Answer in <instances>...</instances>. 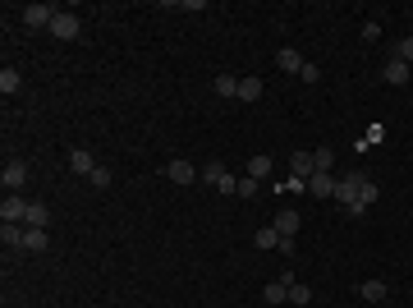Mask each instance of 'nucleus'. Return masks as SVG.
Here are the masks:
<instances>
[{
	"instance_id": "obj_25",
	"label": "nucleus",
	"mask_w": 413,
	"mask_h": 308,
	"mask_svg": "<svg viewBox=\"0 0 413 308\" xmlns=\"http://www.w3.org/2000/svg\"><path fill=\"white\" fill-rule=\"evenodd\" d=\"M313 161H317V170H326V175H331V166H336V152H331V147H317Z\"/></svg>"
},
{
	"instance_id": "obj_16",
	"label": "nucleus",
	"mask_w": 413,
	"mask_h": 308,
	"mask_svg": "<svg viewBox=\"0 0 413 308\" xmlns=\"http://www.w3.org/2000/svg\"><path fill=\"white\" fill-rule=\"evenodd\" d=\"M23 230H28V226H23ZM46 244H51L46 230H28L23 235V254H46Z\"/></svg>"
},
{
	"instance_id": "obj_20",
	"label": "nucleus",
	"mask_w": 413,
	"mask_h": 308,
	"mask_svg": "<svg viewBox=\"0 0 413 308\" xmlns=\"http://www.w3.org/2000/svg\"><path fill=\"white\" fill-rule=\"evenodd\" d=\"M211 92H216V97H239V78H230V74H216V83H211Z\"/></svg>"
},
{
	"instance_id": "obj_18",
	"label": "nucleus",
	"mask_w": 413,
	"mask_h": 308,
	"mask_svg": "<svg viewBox=\"0 0 413 308\" xmlns=\"http://www.w3.org/2000/svg\"><path fill=\"white\" fill-rule=\"evenodd\" d=\"M262 92H266L262 78H239V101H262Z\"/></svg>"
},
{
	"instance_id": "obj_12",
	"label": "nucleus",
	"mask_w": 413,
	"mask_h": 308,
	"mask_svg": "<svg viewBox=\"0 0 413 308\" xmlns=\"http://www.w3.org/2000/svg\"><path fill=\"white\" fill-rule=\"evenodd\" d=\"M23 226H28V230H46V226H51V207H46V203H28Z\"/></svg>"
},
{
	"instance_id": "obj_10",
	"label": "nucleus",
	"mask_w": 413,
	"mask_h": 308,
	"mask_svg": "<svg viewBox=\"0 0 413 308\" xmlns=\"http://www.w3.org/2000/svg\"><path fill=\"white\" fill-rule=\"evenodd\" d=\"M308 193H313V198H336V175L317 170V175L308 179Z\"/></svg>"
},
{
	"instance_id": "obj_24",
	"label": "nucleus",
	"mask_w": 413,
	"mask_h": 308,
	"mask_svg": "<svg viewBox=\"0 0 413 308\" xmlns=\"http://www.w3.org/2000/svg\"><path fill=\"white\" fill-rule=\"evenodd\" d=\"M257 193H262V179L243 175V179H239V193H234V198H257Z\"/></svg>"
},
{
	"instance_id": "obj_23",
	"label": "nucleus",
	"mask_w": 413,
	"mask_h": 308,
	"mask_svg": "<svg viewBox=\"0 0 413 308\" xmlns=\"http://www.w3.org/2000/svg\"><path fill=\"white\" fill-rule=\"evenodd\" d=\"M225 175H230V170H225L220 161H206V166H202V179H206V184H220Z\"/></svg>"
},
{
	"instance_id": "obj_1",
	"label": "nucleus",
	"mask_w": 413,
	"mask_h": 308,
	"mask_svg": "<svg viewBox=\"0 0 413 308\" xmlns=\"http://www.w3.org/2000/svg\"><path fill=\"white\" fill-rule=\"evenodd\" d=\"M0 184H5V193H19V189L28 184V161L10 156V161H5V170H0Z\"/></svg>"
},
{
	"instance_id": "obj_14",
	"label": "nucleus",
	"mask_w": 413,
	"mask_h": 308,
	"mask_svg": "<svg viewBox=\"0 0 413 308\" xmlns=\"http://www.w3.org/2000/svg\"><path fill=\"white\" fill-rule=\"evenodd\" d=\"M299 226H303V221H299V212H294V207H280V212H276V230H280V235H290V240H294V235H299Z\"/></svg>"
},
{
	"instance_id": "obj_11",
	"label": "nucleus",
	"mask_w": 413,
	"mask_h": 308,
	"mask_svg": "<svg viewBox=\"0 0 413 308\" xmlns=\"http://www.w3.org/2000/svg\"><path fill=\"white\" fill-rule=\"evenodd\" d=\"M69 170H74V175H92V170H97V156L87 152V147H74V152H69Z\"/></svg>"
},
{
	"instance_id": "obj_3",
	"label": "nucleus",
	"mask_w": 413,
	"mask_h": 308,
	"mask_svg": "<svg viewBox=\"0 0 413 308\" xmlns=\"http://www.w3.org/2000/svg\"><path fill=\"white\" fill-rule=\"evenodd\" d=\"M363 179H368L363 170H345V175L336 179V198L345 203V207H349V203H359V189H363Z\"/></svg>"
},
{
	"instance_id": "obj_28",
	"label": "nucleus",
	"mask_w": 413,
	"mask_h": 308,
	"mask_svg": "<svg viewBox=\"0 0 413 308\" xmlns=\"http://www.w3.org/2000/svg\"><path fill=\"white\" fill-rule=\"evenodd\" d=\"M299 78H303V83H322V65H313V60H303V69H299Z\"/></svg>"
},
{
	"instance_id": "obj_15",
	"label": "nucleus",
	"mask_w": 413,
	"mask_h": 308,
	"mask_svg": "<svg viewBox=\"0 0 413 308\" xmlns=\"http://www.w3.org/2000/svg\"><path fill=\"white\" fill-rule=\"evenodd\" d=\"M276 65H280L285 74H299V69H303V55L294 51V46H280V51H276Z\"/></svg>"
},
{
	"instance_id": "obj_4",
	"label": "nucleus",
	"mask_w": 413,
	"mask_h": 308,
	"mask_svg": "<svg viewBox=\"0 0 413 308\" xmlns=\"http://www.w3.org/2000/svg\"><path fill=\"white\" fill-rule=\"evenodd\" d=\"M23 217H28V198H19V193H5V198H0V221L23 226Z\"/></svg>"
},
{
	"instance_id": "obj_30",
	"label": "nucleus",
	"mask_w": 413,
	"mask_h": 308,
	"mask_svg": "<svg viewBox=\"0 0 413 308\" xmlns=\"http://www.w3.org/2000/svg\"><path fill=\"white\" fill-rule=\"evenodd\" d=\"M377 193H381V189L372 184V179H363V189H359V203L368 207V203H377Z\"/></svg>"
},
{
	"instance_id": "obj_5",
	"label": "nucleus",
	"mask_w": 413,
	"mask_h": 308,
	"mask_svg": "<svg viewBox=\"0 0 413 308\" xmlns=\"http://www.w3.org/2000/svg\"><path fill=\"white\" fill-rule=\"evenodd\" d=\"M83 33V23H78V14H55V23H51V37H60V42H74V37Z\"/></svg>"
},
{
	"instance_id": "obj_19",
	"label": "nucleus",
	"mask_w": 413,
	"mask_h": 308,
	"mask_svg": "<svg viewBox=\"0 0 413 308\" xmlns=\"http://www.w3.org/2000/svg\"><path fill=\"white\" fill-rule=\"evenodd\" d=\"M253 244H257L262 254H266V249H280V230H276V226H262V230L253 235Z\"/></svg>"
},
{
	"instance_id": "obj_22",
	"label": "nucleus",
	"mask_w": 413,
	"mask_h": 308,
	"mask_svg": "<svg viewBox=\"0 0 413 308\" xmlns=\"http://www.w3.org/2000/svg\"><path fill=\"white\" fill-rule=\"evenodd\" d=\"M0 92H5V97H14V92H19V69H0Z\"/></svg>"
},
{
	"instance_id": "obj_8",
	"label": "nucleus",
	"mask_w": 413,
	"mask_h": 308,
	"mask_svg": "<svg viewBox=\"0 0 413 308\" xmlns=\"http://www.w3.org/2000/svg\"><path fill=\"white\" fill-rule=\"evenodd\" d=\"M290 170H294V179H299V184L308 189V179L317 175V161H313V152H294V156H290Z\"/></svg>"
},
{
	"instance_id": "obj_27",
	"label": "nucleus",
	"mask_w": 413,
	"mask_h": 308,
	"mask_svg": "<svg viewBox=\"0 0 413 308\" xmlns=\"http://www.w3.org/2000/svg\"><path fill=\"white\" fill-rule=\"evenodd\" d=\"M395 60H404V65H413V37H404V42H395Z\"/></svg>"
},
{
	"instance_id": "obj_6",
	"label": "nucleus",
	"mask_w": 413,
	"mask_h": 308,
	"mask_svg": "<svg viewBox=\"0 0 413 308\" xmlns=\"http://www.w3.org/2000/svg\"><path fill=\"white\" fill-rule=\"evenodd\" d=\"M290 286H294V276H290V272H280V276H276L271 286L262 290V299H266V308H276V304H285V299H290Z\"/></svg>"
},
{
	"instance_id": "obj_2",
	"label": "nucleus",
	"mask_w": 413,
	"mask_h": 308,
	"mask_svg": "<svg viewBox=\"0 0 413 308\" xmlns=\"http://www.w3.org/2000/svg\"><path fill=\"white\" fill-rule=\"evenodd\" d=\"M55 14H60V5H23V10H19V19L28 23V28H51V23H55Z\"/></svg>"
},
{
	"instance_id": "obj_7",
	"label": "nucleus",
	"mask_w": 413,
	"mask_h": 308,
	"mask_svg": "<svg viewBox=\"0 0 413 308\" xmlns=\"http://www.w3.org/2000/svg\"><path fill=\"white\" fill-rule=\"evenodd\" d=\"M381 78H386L391 88H404V83H409V78H413V69L404 65V60H395V55H391V60L381 65Z\"/></svg>"
},
{
	"instance_id": "obj_13",
	"label": "nucleus",
	"mask_w": 413,
	"mask_h": 308,
	"mask_svg": "<svg viewBox=\"0 0 413 308\" xmlns=\"http://www.w3.org/2000/svg\"><path fill=\"white\" fill-rule=\"evenodd\" d=\"M23 226H10V221H5V226H0V244H5V254H23Z\"/></svg>"
},
{
	"instance_id": "obj_29",
	"label": "nucleus",
	"mask_w": 413,
	"mask_h": 308,
	"mask_svg": "<svg viewBox=\"0 0 413 308\" xmlns=\"http://www.w3.org/2000/svg\"><path fill=\"white\" fill-rule=\"evenodd\" d=\"M290 304H299V308L313 304V290H308V286H290Z\"/></svg>"
},
{
	"instance_id": "obj_21",
	"label": "nucleus",
	"mask_w": 413,
	"mask_h": 308,
	"mask_svg": "<svg viewBox=\"0 0 413 308\" xmlns=\"http://www.w3.org/2000/svg\"><path fill=\"white\" fill-rule=\"evenodd\" d=\"M248 175H253V179H266V175H271V156H266V152L248 156Z\"/></svg>"
},
{
	"instance_id": "obj_9",
	"label": "nucleus",
	"mask_w": 413,
	"mask_h": 308,
	"mask_svg": "<svg viewBox=\"0 0 413 308\" xmlns=\"http://www.w3.org/2000/svg\"><path fill=\"white\" fill-rule=\"evenodd\" d=\"M197 175H202V170H193V161H170L165 166V179H170V184H193Z\"/></svg>"
},
{
	"instance_id": "obj_26",
	"label": "nucleus",
	"mask_w": 413,
	"mask_h": 308,
	"mask_svg": "<svg viewBox=\"0 0 413 308\" xmlns=\"http://www.w3.org/2000/svg\"><path fill=\"white\" fill-rule=\"evenodd\" d=\"M110 179H115V175H110L106 166H97V170L87 175V184H92V189H110Z\"/></svg>"
},
{
	"instance_id": "obj_17",
	"label": "nucleus",
	"mask_w": 413,
	"mask_h": 308,
	"mask_svg": "<svg viewBox=\"0 0 413 308\" xmlns=\"http://www.w3.org/2000/svg\"><path fill=\"white\" fill-rule=\"evenodd\" d=\"M359 295L368 299V304H381V299L391 295V286H386V281H363V286H359Z\"/></svg>"
}]
</instances>
